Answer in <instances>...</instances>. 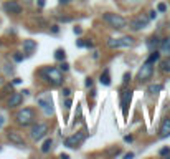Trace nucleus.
<instances>
[{
    "label": "nucleus",
    "mask_w": 170,
    "mask_h": 159,
    "mask_svg": "<svg viewBox=\"0 0 170 159\" xmlns=\"http://www.w3.org/2000/svg\"><path fill=\"white\" fill-rule=\"evenodd\" d=\"M124 157H125V159H130V157H134V152H127V154H125Z\"/></svg>",
    "instance_id": "f704fd0d"
},
{
    "label": "nucleus",
    "mask_w": 170,
    "mask_h": 159,
    "mask_svg": "<svg viewBox=\"0 0 170 159\" xmlns=\"http://www.w3.org/2000/svg\"><path fill=\"white\" fill-rule=\"evenodd\" d=\"M2 83H3V80H2V78H0V85H2Z\"/></svg>",
    "instance_id": "ea45409f"
},
{
    "label": "nucleus",
    "mask_w": 170,
    "mask_h": 159,
    "mask_svg": "<svg viewBox=\"0 0 170 159\" xmlns=\"http://www.w3.org/2000/svg\"><path fill=\"white\" fill-rule=\"evenodd\" d=\"M46 133H48V126H46V124H36V126H33L32 131H30L32 138L35 139V141H40L41 138H45Z\"/></svg>",
    "instance_id": "0eeeda50"
},
{
    "label": "nucleus",
    "mask_w": 170,
    "mask_h": 159,
    "mask_svg": "<svg viewBox=\"0 0 170 159\" xmlns=\"http://www.w3.org/2000/svg\"><path fill=\"white\" fill-rule=\"evenodd\" d=\"M38 104L40 108L45 111V114H53V104H51V98L50 96H43V98H38Z\"/></svg>",
    "instance_id": "6e6552de"
},
{
    "label": "nucleus",
    "mask_w": 170,
    "mask_h": 159,
    "mask_svg": "<svg viewBox=\"0 0 170 159\" xmlns=\"http://www.w3.org/2000/svg\"><path fill=\"white\" fill-rule=\"evenodd\" d=\"M157 17V12H150V15H149V18H155Z\"/></svg>",
    "instance_id": "c9c22d12"
},
{
    "label": "nucleus",
    "mask_w": 170,
    "mask_h": 159,
    "mask_svg": "<svg viewBox=\"0 0 170 159\" xmlns=\"http://www.w3.org/2000/svg\"><path fill=\"white\" fill-rule=\"evenodd\" d=\"M55 58L56 60H60V61H63L66 58V53H65V50H61V48H58V50L55 51Z\"/></svg>",
    "instance_id": "aec40b11"
},
{
    "label": "nucleus",
    "mask_w": 170,
    "mask_h": 159,
    "mask_svg": "<svg viewBox=\"0 0 170 159\" xmlns=\"http://www.w3.org/2000/svg\"><path fill=\"white\" fill-rule=\"evenodd\" d=\"M65 106H66V108H71V99H70V98L65 101Z\"/></svg>",
    "instance_id": "2f4dec72"
},
{
    "label": "nucleus",
    "mask_w": 170,
    "mask_h": 159,
    "mask_svg": "<svg viewBox=\"0 0 170 159\" xmlns=\"http://www.w3.org/2000/svg\"><path fill=\"white\" fill-rule=\"evenodd\" d=\"M162 90H164V86L160 85V83H157V85H150V86H149V93H152V95L160 93Z\"/></svg>",
    "instance_id": "a211bd4d"
},
{
    "label": "nucleus",
    "mask_w": 170,
    "mask_h": 159,
    "mask_svg": "<svg viewBox=\"0 0 170 159\" xmlns=\"http://www.w3.org/2000/svg\"><path fill=\"white\" fill-rule=\"evenodd\" d=\"M130 98H132V91H130V90L122 91V95H121V108H122L124 114H127V106L130 103Z\"/></svg>",
    "instance_id": "9d476101"
},
{
    "label": "nucleus",
    "mask_w": 170,
    "mask_h": 159,
    "mask_svg": "<svg viewBox=\"0 0 170 159\" xmlns=\"http://www.w3.org/2000/svg\"><path fill=\"white\" fill-rule=\"evenodd\" d=\"M63 95H65V96H66V98H68V96H70V95H71V91H70V90H68V88H66V90H63Z\"/></svg>",
    "instance_id": "7c9ffc66"
},
{
    "label": "nucleus",
    "mask_w": 170,
    "mask_h": 159,
    "mask_svg": "<svg viewBox=\"0 0 170 159\" xmlns=\"http://www.w3.org/2000/svg\"><path fill=\"white\" fill-rule=\"evenodd\" d=\"M38 5L43 7V5H45V0H38Z\"/></svg>",
    "instance_id": "58836bf2"
},
{
    "label": "nucleus",
    "mask_w": 170,
    "mask_h": 159,
    "mask_svg": "<svg viewBox=\"0 0 170 159\" xmlns=\"http://www.w3.org/2000/svg\"><path fill=\"white\" fill-rule=\"evenodd\" d=\"M23 101V95L22 93H13L8 99V108H15V106H20Z\"/></svg>",
    "instance_id": "ddd939ff"
},
{
    "label": "nucleus",
    "mask_w": 170,
    "mask_h": 159,
    "mask_svg": "<svg viewBox=\"0 0 170 159\" xmlns=\"http://www.w3.org/2000/svg\"><path fill=\"white\" fill-rule=\"evenodd\" d=\"M124 141L125 143H130V141H132V136H124Z\"/></svg>",
    "instance_id": "473e14b6"
},
{
    "label": "nucleus",
    "mask_w": 170,
    "mask_h": 159,
    "mask_svg": "<svg viewBox=\"0 0 170 159\" xmlns=\"http://www.w3.org/2000/svg\"><path fill=\"white\" fill-rule=\"evenodd\" d=\"M154 73V65L150 63V61H145V63L140 66L139 73H137V80L139 81H147L150 76H152Z\"/></svg>",
    "instance_id": "39448f33"
},
{
    "label": "nucleus",
    "mask_w": 170,
    "mask_h": 159,
    "mask_svg": "<svg viewBox=\"0 0 170 159\" xmlns=\"http://www.w3.org/2000/svg\"><path fill=\"white\" fill-rule=\"evenodd\" d=\"M33 119H35V113H33L32 108H23L17 113V121H18V124H22V126L32 124Z\"/></svg>",
    "instance_id": "7ed1b4c3"
},
{
    "label": "nucleus",
    "mask_w": 170,
    "mask_h": 159,
    "mask_svg": "<svg viewBox=\"0 0 170 159\" xmlns=\"http://www.w3.org/2000/svg\"><path fill=\"white\" fill-rule=\"evenodd\" d=\"M159 154L160 156H170V148H162L159 151Z\"/></svg>",
    "instance_id": "b1692460"
},
{
    "label": "nucleus",
    "mask_w": 170,
    "mask_h": 159,
    "mask_svg": "<svg viewBox=\"0 0 170 159\" xmlns=\"http://www.w3.org/2000/svg\"><path fill=\"white\" fill-rule=\"evenodd\" d=\"M61 70H63V71H68V70H70V65H68V63H63V65H61Z\"/></svg>",
    "instance_id": "c85d7f7f"
},
{
    "label": "nucleus",
    "mask_w": 170,
    "mask_h": 159,
    "mask_svg": "<svg viewBox=\"0 0 170 159\" xmlns=\"http://www.w3.org/2000/svg\"><path fill=\"white\" fill-rule=\"evenodd\" d=\"M157 10H159V12H165V10H167V5H165V3H159Z\"/></svg>",
    "instance_id": "393cba45"
},
{
    "label": "nucleus",
    "mask_w": 170,
    "mask_h": 159,
    "mask_svg": "<svg viewBox=\"0 0 170 159\" xmlns=\"http://www.w3.org/2000/svg\"><path fill=\"white\" fill-rule=\"evenodd\" d=\"M23 50H25V53H28V55L33 53L36 50V42L35 40H25L23 42Z\"/></svg>",
    "instance_id": "2eb2a0df"
},
{
    "label": "nucleus",
    "mask_w": 170,
    "mask_h": 159,
    "mask_svg": "<svg viewBox=\"0 0 170 159\" xmlns=\"http://www.w3.org/2000/svg\"><path fill=\"white\" fill-rule=\"evenodd\" d=\"M20 83H22V80H18V78L13 80V85H20Z\"/></svg>",
    "instance_id": "e433bc0d"
},
{
    "label": "nucleus",
    "mask_w": 170,
    "mask_h": 159,
    "mask_svg": "<svg viewBox=\"0 0 170 159\" xmlns=\"http://www.w3.org/2000/svg\"><path fill=\"white\" fill-rule=\"evenodd\" d=\"M160 50L164 53H167V55H170V38H164L160 42Z\"/></svg>",
    "instance_id": "f3484780"
},
{
    "label": "nucleus",
    "mask_w": 170,
    "mask_h": 159,
    "mask_svg": "<svg viewBox=\"0 0 170 159\" xmlns=\"http://www.w3.org/2000/svg\"><path fill=\"white\" fill-rule=\"evenodd\" d=\"M41 76L55 86H60L63 83V73L58 68H55V66H46V68H43Z\"/></svg>",
    "instance_id": "f257e3e1"
},
{
    "label": "nucleus",
    "mask_w": 170,
    "mask_h": 159,
    "mask_svg": "<svg viewBox=\"0 0 170 159\" xmlns=\"http://www.w3.org/2000/svg\"><path fill=\"white\" fill-rule=\"evenodd\" d=\"M3 10L7 13H13V15H17V13L22 12V7L18 5L15 0H7L5 3H3Z\"/></svg>",
    "instance_id": "1a4fd4ad"
},
{
    "label": "nucleus",
    "mask_w": 170,
    "mask_h": 159,
    "mask_svg": "<svg viewBox=\"0 0 170 159\" xmlns=\"http://www.w3.org/2000/svg\"><path fill=\"white\" fill-rule=\"evenodd\" d=\"M3 124H5V118H3V116H0V128H2Z\"/></svg>",
    "instance_id": "72a5a7b5"
},
{
    "label": "nucleus",
    "mask_w": 170,
    "mask_h": 159,
    "mask_svg": "<svg viewBox=\"0 0 170 159\" xmlns=\"http://www.w3.org/2000/svg\"><path fill=\"white\" fill-rule=\"evenodd\" d=\"M61 5H66V3H70V0H60Z\"/></svg>",
    "instance_id": "4c0bfd02"
},
{
    "label": "nucleus",
    "mask_w": 170,
    "mask_h": 159,
    "mask_svg": "<svg viewBox=\"0 0 170 159\" xmlns=\"http://www.w3.org/2000/svg\"><path fill=\"white\" fill-rule=\"evenodd\" d=\"M149 20H150V18H147V17H139V18H135V20L130 23V28H132V30L145 28V27H147V23H149Z\"/></svg>",
    "instance_id": "9b49d317"
},
{
    "label": "nucleus",
    "mask_w": 170,
    "mask_h": 159,
    "mask_svg": "<svg viewBox=\"0 0 170 159\" xmlns=\"http://www.w3.org/2000/svg\"><path fill=\"white\" fill-rule=\"evenodd\" d=\"M13 60H15V61H22L23 56L20 55V53H15V55H13Z\"/></svg>",
    "instance_id": "a878e982"
},
{
    "label": "nucleus",
    "mask_w": 170,
    "mask_h": 159,
    "mask_svg": "<svg viewBox=\"0 0 170 159\" xmlns=\"http://www.w3.org/2000/svg\"><path fill=\"white\" fill-rule=\"evenodd\" d=\"M162 71H165V73H170V58H167V60L162 61Z\"/></svg>",
    "instance_id": "4be33fe9"
},
{
    "label": "nucleus",
    "mask_w": 170,
    "mask_h": 159,
    "mask_svg": "<svg viewBox=\"0 0 170 159\" xmlns=\"http://www.w3.org/2000/svg\"><path fill=\"white\" fill-rule=\"evenodd\" d=\"M51 146H53V139L50 138V139H46L45 143H43V146H41V152H48L51 149Z\"/></svg>",
    "instance_id": "6ab92c4d"
},
{
    "label": "nucleus",
    "mask_w": 170,
    "mask_h": 159,
    "mask_svg": "<svg viewBox=\"0 0 170 159\" xmlns=\"http://www.w3.org/2000/svg\"><path fill=\"white\" fill-rule=\"evenodd\" d=\"M160 45V43H159V38H155V37H152V38H150V40H149V43H147V46L150 48V50H154V48H157Z\"/></svg>",
    "instance_id": "412c9836"
},
{
    "label": "nucleus",
    "mask_w": 170,
    "mask_h": 159,
    "mask_svg": "<svg viewBox=\"0 0 170 159\" xmlns=\"http://www.w3.org/2000/svg\"><path fill=\"white\" fill-rule=\"evenodd\" d=\"M170 136V119H164L160 126V138H168Z\"/></svg>",
    "instance_id": "4468645a"
},
{
    "label": "nucleus",
    "mask_w": 170,
    "mask_h": 159,
    "mask_svg": "<svg viewBox=\"0 0 170 159\" xmlns=\"http://www.w3.org/2000/svg\"><path fill=\"white\" fill-rule=\"evenodd\" d=\"M122 81H124V83H129V81H130V73H125V75H124V80H122Z\"/></svg>",
    "instance_id": "bb28decb"
},
{
    "label": "nucleus",
    "mask_w": 170,
    "mask_h": 159,
    "mask_svg": "<svg viewBox=\"0 0 170 159\" xmlns=\"http://www.w3.org/2000/svg\"><path fill=\"white\" fill-rule=\"evenodd\" d=\"M71 18L70 17H60V22H70Z\"/></svg>",
    "instance_id": "c756f323"
},
{
    "label": "nucleus",
    "mask_w": 170,
    "mask_h": 159,
    "mask_svg": "<svg viewBox=\"0 0 170 159\" xmlns=\"http://www.w3.org/2000/svg\"><path fill=\"white\" fill-rule=\"evenodd\" d=\"M103 20L108 23V25H111L113 28H117V30H121V28H125V25H127L125 18L121 17L119 13H104V15H103Z\"/></svg>",
    "instance_id": "f03ea898"
},
{
    "label": "nucleus",
    "mask_w": 170,
    "mask_h": 159,
    "mask_svg": "<svg viewBox=\"0 0 170 159\" xmlns=\"http://www.w3.org/2000/svg\"><path fill=\"white\" fill-rule=\"evenodd\" d=\"M84 138H86V134L84 133H78V134H73V136L70 138H66V141H65V146L66 148H78L79 144L84 141Z\"/></svg>",
    "instance_id": "423d86ee"
},
{
    "label": "nucleus",
    "mask_w": 170,
    "mask_h": 159,
    "mask_svg": "<svg viewBox=\"0 0 170 159\" xmlns=\"http://www.w3.org/2000/svg\"><path fill=\"white\" fill-rule=\"evenodd\" d=\"M99 81H101V85H104V86H109V85H111V76H109V70H108V68L103 71V75H101Z\"/></svg>",
    "instance_id": "dca6fc26"
},
{
    "label": "nucleus",
    "mask_w": 170,
    "mask_h": 159,
    "mask_svg": "<svg viewBox=\"0 0 170 159\" xmlns=\"http://www.w3.org/2000/svg\"><path fill=\"white\" fill-rule=\"evenodd\" d=\"M8 141L13 143V144H17V146H20V148L25 146L23 138L20 136V133H17V131H10V133H8Z\"/></svg>",
    "instance_id": "f8f14e48"
},
{
    "label": "nucleus",
    "mask_w": 170,
    "mask_h": 159,
    "mask_svg": "<svg viewBox=\"0 0 170 159\" xmlns=\"http://www.w3.org/2000/svg\"><path fill=\"white\" fill-rule=\"evenodd\" d=\"M86 86H88V88L93 86V80H91V78H86Z\"/></svg>",
    "instance_id": "cd10ccee"
},
{
    "label": "nucleus",
    "mask_w": 170,
    "mask_h": 159,
    "mask_svg": "<svg viewBox=\"0 0 170 159\" xmlns=\"http://www.w3.org/2000/svg\"><path fill=\"white\" fill-rule=\"evenodd\" d=\"M159 58H160V53H159V51H152V55L149 56V60H147V61H150V63H154V61H157Z\"/></svg>",
    "instance_id": "5701e85b"
},
{
    "label": "nucleus",
    "mask_w": 170,
    "mask_h": 159,
    "mask_svg": "<svg viewBox=\"0 0 170 159\" xmlns=\"http://www.w3.org/2000/svg\"><path fill=\"white\" fill-rule=\"evenodd\" d=\"M132 45H134V38H130V37H121V38H111V40H108L109 48H127Z\"/></svg>",
    "instance_id": "20e7f679"
}]
</instances>
